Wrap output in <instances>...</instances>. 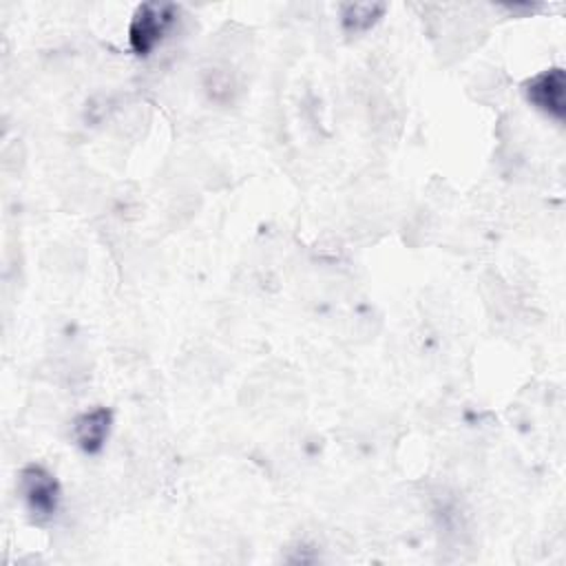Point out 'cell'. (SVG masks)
<instances>
[{"mask_svg":"<svg viewBox=\"0 0 566 566\" xmlns=\"http://www.w3.org/2000/svg\"><path fill=\"white\" fill-rule=\"evenodd\" d=\"M524 97L544 115L564 122L566 117V77L564 69H546L528 77L522 86Z\"/></svg>","mask_w":566,"mask_h":566,"instance_id":"obj_3","label":"cell"},{"mask_svg":"<svg viewBox=\"0 0 566 566\" xmlns=\"http://www.w3.org/2000/svg\"><path fill=\"white\" fill-rule=\"evenodd\" d=\"M177 7L170 2H142L128 24V42L135 55H150L168 35L177 20Z\"/></svg>","mask_w":566,"mask_h":566,"instance_id":"obj_1","label":"cell"},{"mask_svg":"<svg viewBox=\"0 0 566 566\" xmlns=\"http://www.w3.org/2000/svg\"><path fill=\"white\" fill-rule=\"evenodd\" d=\"M18 493L33 522H49L60 506L62 489L57 478L42 464H27L18 475Z\"/></svg>","mask_w":566,"mask_h":566,"instance_id":"obj_2","label":"cell"},{"mask_svg":"<svg viewBox=\"0 0 566 566\" xmlns=\"http://www.w3.org/2000/svg\"><path fill=\"white\" fill-rule=\"evenodd\" d=\"M113 427V411L108 407H93L82 411L71 422V440L77 449L95 455L104 449Z\"/></svg>","mask_w":566,"mask_h":566,"instance_id":"obj_4","label":"cell"},{"mask_svg":"<svg viewBox=\"0 0 566 566\" xmlns=\"http://www.w3.org/2000/svg\"><path fill=\"white\" fill-rule=\"evenodd\" d=\"M385 9L382 2H345L340 4V24L347 33H363L382 18Z\"/></svg>","mask_w":566,"mask_h":566,"instance_id":"obj_5","label":"cell"}]
</instances>
